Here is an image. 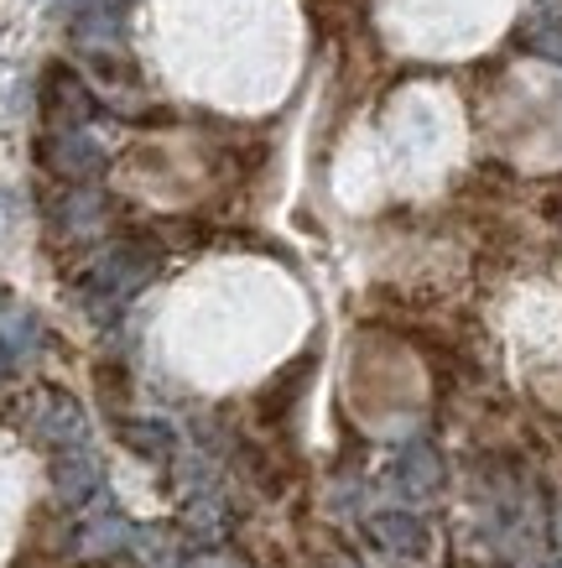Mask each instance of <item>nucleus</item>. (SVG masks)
<instances>
[{
	"instance_id": "nucleus-9",
	"label": "nucleus",
	"mask_w": 562,
	"mask_h": 568,
	"mask_svg": "<svg viewBox=\"0 0 562 568\" xmlns=\"http://www.w3.org/2000/svg\"><path fill=\"white\" fill-rule=\"evenodd\" d=\"M37 349V318L27 308H0V361L6 365H17V361H27Z\"/></svg>"
},
{
	"instance_id": "nucleus-4",
	"label": "nucleus",
	"mask_w": 562,
	"mask_h": 568,
	"mask_svg": "<svg viewBox=\"0 0 562 568\" xmlns=\"http://www.w3.org/2000/svg\"><path fill=\"white\" fill-rule=\"evenodd\" d=\"M52 485H58V496L69 506H89L104 490V469L89 448H69V454L52 459Z\"/></svg>"
},
{
	"instance_id": "nucleus-3",
	"label": "nucleus",
	"mask_w": 562,
	"mask_h": 568,
	"mask_svg": "<svg viewBox=\"0 0 562 568\" xmlns=\"http://www.w3.org/2000/svg\"><path fill=\"white\" fill-rule=\"evenodd\" d=\"M42 110H48V121L58 131H73V125H84L94 115V100H89V89L69 69H48V79H42Z\"/></svg>"
},
{
	"instance_id": "nucleus-1",
	"label": "nucleus",
	"mask_w": 562,
	"mask_h": 568,
	"mask_svg": "<svg viewBox=\"0 0 562 568\" xmlns=\"http://www.w3.org/2000/svg\"><path fill=\"white\" fill-rule=\"evenodd\" d=\"M156 272V251L152 245H141V241H120L110 245L94 266H89L84 276V287L94 297H110V303H125V297L136 293L141 282Z\"/></svg>"
},
{
	"instance_id": "nucleus-10",
	"label": "nucleus",
	"mask_w": 562,
	"mask_h": 568,
	"mask_svg": "<svg viewBox=\"0 0 562 568\" xmlns=\"http://www.w3.org/2000/svg\"><path fill=\"white\" fill-rule=\"evenodd\" d=\"M531 48L542 52V58H558V63H562V11H546V21H537Z\"/></svg>"
},
{
	"instance_id": "nucleus-7",
	"label": "nucleus",
	"mask_w": 562,
	"mask_h": 568,
	"mask_svg": "<svg viewBox=\"0 0 562 568\" xmlns=\"http://www.w3.org/2000/svg\"><path fill=\"white\" fill-rule=\"evenodd\" d=\"M396 485H401L407 496H432V490H443V459H438V448L411 444L407 454L396 459Z\"/></svg>"
},
{
	"instance_id": "nucleus-2",
	"label": "nucleus",
	"mask_w": 562,
	"mask_h": 568,
	"mask_svg": "<svg viewBox=\"0 0 562 568\" xmlns=\"http://www.w3.org/2000/svg\"><path fill=\"white\" fill-rule=\"evenodd\" d=\"M32 433H37V438H42L48 448L69 454V448H84L89 417H84V407H79L69 392H48V396H42V407L32 413Z\"/></svg>"
},
{
	"instance_id": "nucleus-6",
	"label": "nucleus",
	"mask_w": 562,
	"mask_h": 568,
	"mask_svg": "<svg viewBox=\"0 0 562 568\" xmlns=\"http://www.w3.org/2000/svg\"><path fill=\"white\" fill-rule=\"evenodd\" d=\"M370 537L380 542V548L401 552V558H422V552L432 548L427 521L411 517V511H380V517H370Z\"/></svg>"
},
{
	"instance_id": "nucleus-8",
	"label": "nucleus",
	"mask_w": 562,
	"mask_h": 568,
	"mask_svg": "<svg viewBox=\"0 0 562 568\" xmlns=\"http://www.w3.org/2000/svg\"><path fill=\"white\" fill-rule=\"evenodd\" d=\"M120 444L136 448L141 459H172V448H177V433H172V423H156V417H125L120 423Z\"/></svg>"
},
{
	"instance_id": "nucleus-5",
	"label": "nucleus",
	"mask_w": 562,
	"mask_h": 568,
	"mask_svg": "<svg viewBox=\"0 0 562 568\" xmlns=\"http://www.w3.org/2000/svg\"><path fill=\"white\" fill-rule=\"evenodd\" d=\"M42 162L63 178H94L104 168V152L84 136V131H58V136L42 146Z\"/></svg>"
}]
</instances>
